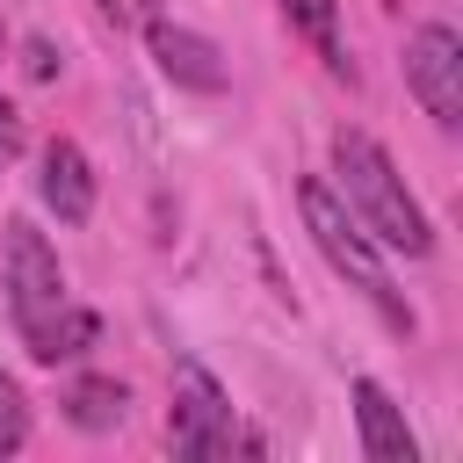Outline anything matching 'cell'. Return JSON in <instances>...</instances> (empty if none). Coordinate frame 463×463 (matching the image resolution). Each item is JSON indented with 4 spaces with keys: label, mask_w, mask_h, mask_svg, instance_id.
Listing matches in <instances>:
<instances>
[{
    "label": "cell",
    "mask_w": 463,
    "mask_h": 463,
    "mask_svg": "<svg viewBox=\"0 0 463 463\" xmlns=\"http://www.w3.org/2000/svg\"><path fill=\"white\" fill-rule=\"evenodd\" d=\"M333 174H340V203L362 217V232H369L376 246H391V253H412V260L434 246V224H427V210L412 203L405 174L391 166V152H383L369 130H340V137H333Z\"/></svg>",
    "instance_id": "cell-1"
},
{
    "label": "cell",
    "mask_w": 463,
    "mask_h": 463,
    "mask_svg": "<svg viewBox=\"0 0 463 463\" xmlns=\"http://www.w3.org/2000/svg\"><path fill=\"white\" fill-rule=\"evenodd\" d=\"M297 203H304V232H311V246H318V253H326V260H333V268H340V275H347V282L383 311V326H391V333H412V311H405V297L391 289V268H383L376 239L362 232V217H354L326 181H304V188H297Z\"/></svg>",
    "instance_id": "cell-2"
},
{
    "label": "cell",
    "mask_w": 463,
    "mask_h": 463,
    "mask_svg": "<svg viewBox=\"0 0 463 463\" xmlns=\"http://www.w3.org/2000/svg\"><path fill=\"white\" fill-rule=\"evenodd\" d=\"M65 304H72V297H65V268H58L51 239H43L29 217H14V224H7V311H14L22 347H29Z\"/></svg>",
    "instance_id": "cell-3"
},
{
    "label": "cell",
    "mask_w": 463,
    "mask_h": 463,
    "mask_svg": "<svg viewBox=\"0 0 463 463\" xmlns=\"http://www.w3.org/2000/svg\"><path fill=\"white\" fill-rule=\"evenodd\" d=\"M405 87L420 94V109H427L441 130L463 123V36H456L449 22L412 29V43H405Z\"/></svg>",
    "instance_id": "cell-4"
},
{
    "label": "cell",
    "mask_w": 463,
    "mask_h": 463,
    "mask_svg": "<svg viewBox=\"0 0 463 463\" xmlns=\"http://www.w3.org/2000/svg\"><path fill=\"white\" fill-rule=\"evenodd\" d=\"M166 441H174V456H188V463L232 449V405H224V391L210 383V369H195V362L174 369V420H166Z\"/></svg>",
    "instance_id": "cell-5"
},
{
    "label": "cell",
    "mask_w": 463,
    "mask_h": 463,
    "mask_svg": "<svg viewBox=\"0 0 463 463\" xmlns=\"http://www.w3.org/2000/svg\"><path fill=\"white\" fill-rule=\"evenodd\" d=\"M145 43H152V58H159V72H166L174 87H188V94H224V58H217V43H210V36H195L188 22L152 14Z\"/></svg>",
    "instance_id": "cell-6"
},
{
    "label": "cell",
    "mask_w": 463,
    "mask_h": 463,
    "mask_svg": "<svg viewBox=\"0 0 463 463\" xmlns=\"http://www.w3.org/2000/svg\"><path fill=\"white\" fill-rule=\"evenodd\" d=\"M36 195L58 210V224H87L94 217V166L72 137H51L36 159Z\"/></svg>",
    "instance_id": "cell-7"
},
{
    "label": "cell",
    "mask_w": 463,
    "mask_h": 463,
    "mask_svg": "<svg viewBox=\"0 0 463 463\" xmlns=\"http://www.w3.org/2000/svg\"><path fill=\"white\" fill-rule=\"evenodd\" d=\"M354 427H362V456H369V463H412V456H420L405 412L391 405V391H383L376 376L354 383Z\"/></svg>",
    "instance_id": "cell-8"
},
{
    "label": "cell",
    "mask_w": 463,
    "mask_h": 463,
    "mask_svg": "<svg viewBox=\"0 0 463 463\" xmlns=\"http://www.w3.org/2000/svg\"><path fill=\"white\" fill-rule=\"evenodd\" d=\"M58 405H65V420H72V427H87V434H109V427L123 420V405H130V391H123L116 376H72Z\"/></svg>",
    "instance_id": "cell-9"
},
{
    "label": "cell",
    "mask_w": 463,
    "mask_h": 463,
    "mask_svg": "<svg viewBox=\"0 0 463 463\" xmlns=\"http://www.w3.org/2000/svg\"><path fill=\"white\" fill-rule=\"evenodd\" d=\"M94 333H101V318H94V311H80V304H65V311L29 340V354H36L43 369H58V362H80V354L94 347Z\"/></svg>",
    "instance_id": "cell-10"
},
{
    "label": "cell",
    "mask_w": 463,
    "mask_h": 463,
    "mask_svg": "<svg viewBox=\"0 0 463 463\" xmlns=\"http://www.w3.org/2000/svg\"><path fill=\"white\" fill-rule=\"evenodd\" d=\"M282 22L304 29V36L318 43V58H326L340 80H354V65H347V51H340V7H333V0H282Z\"/></svg>",
    "instance_id": "cell-11"
},
{
    "label": "cell",
    "mask_w": 463,
    "mask_h": 463,
    "mask_svg": "<svg viewBox=\"0 0 463 463\" xmlns=\"http://www.w3.org/2000/svg\"><path fill=\"white\" fill-rule=\"evenodd\" d=\"M29 441V398H22V383L0 369V456H14Z\"/></svg>",
    "instance_id": "cell-12"
},
{
    "label": "cell",
    "mask_w": 463,
    "mask_h": 463,
    "mask_svg": "<svg viewBox=\"0 0 463 463\" xmlns=\"http://www.w3.org/2000/svg\"><path fill=\"white\" fill-rule=\"evenodd\" d=\"M22 65H29V80H51V72H58V51H51L43 36H36V43L22 51Z\"/></svg>",
    "instance_id": "cell-13"
},
{
    "label": "cell",
    "mask_w": 463,
    "mask_h": 463,
    "mask_svg": "<svg viewBox=\"0 0 463 463\" xmlns=\"http://www.w3.org/2000/svg\"><path fill=\"white\" fill-rule=\"evenodd\" d=\"M14 152H22V116H14L7 101H0V166H7Z\"/></svg>",
    "instance_id": "cell-14"
},
{
    "label": "cell",
    "mask_w": 463,
    "mask_h": 463,
    "mask_svg": "<svg viewBox=\"0 0 463 463\" xmlns=\"http://www.w3.org/2000/svg\"><path fill=\"white\" fill-rule=\"evenodd\" d=\"M101 14H109V22H123V14H130V0H101Z\"/></svg>",
    "instance_id": "cell-15"
},
{
    "label": "cell",
    "mask_w": 463,
    "mask_h": 463,
    "mask_svg": "<svg viewBox=\"0 0 463 463\" xmlns=\"http://www.w3.org/2000/svg\"><path fill=\"white\" fill-rule=\"evenodd\" d=\"M0 58H7V29H0Z\"/></svg>",
    "instance_id": "cell-16"
}]
</instances>
